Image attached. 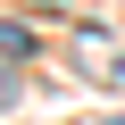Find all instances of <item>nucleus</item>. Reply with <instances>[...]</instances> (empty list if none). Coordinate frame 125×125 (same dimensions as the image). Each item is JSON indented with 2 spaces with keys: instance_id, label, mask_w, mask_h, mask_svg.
Returning <instances> with one entry per match:
<instances>
[{
  "instance_id": "1",
  "label": "nucleus",
  "mask_w": 125,
  "mask_h": 125,
  "mask_svg": "<svg viewBox=\"0 0 125 125\" xmlns=\"http://www.w3.org/2000/svg\"><path fill=\"white\" fill-rule=\"evenodd\" d=\"M67 58H75V75L83 83H125V42L108 33V25H75V42H67Z\"/></svg>"
},
{
  "instance_id": "2",
  "label": "nucleus",
  "mask_w": 125,
  "mask_h": 125,
  "mask_svg": "<svg viewBox=\"0 0 125 125\" xmlns=\"http://www.w3.org/2000/svg\"><path fill=\"white\" fill-rule=\"evenodd\" d=\"M25 50H33V33H25L17 17H0V58H25Z\"/></svg>"
},
{
  "instance_id": "3",
  "label": "nucleus",
  "mask_w": 125,
  "mask_h": 125,
  "mask_svg": "<svg viewBox=\"0 0 125 125\" xmlns=\"http://www.w3.org/2000/svg\"><path fill=\"white\" fill-rule=\"evenodd\" d=\"M9 100H17V83H9V75H0V108H9Z\"/></svg>"
}]
</instances>
